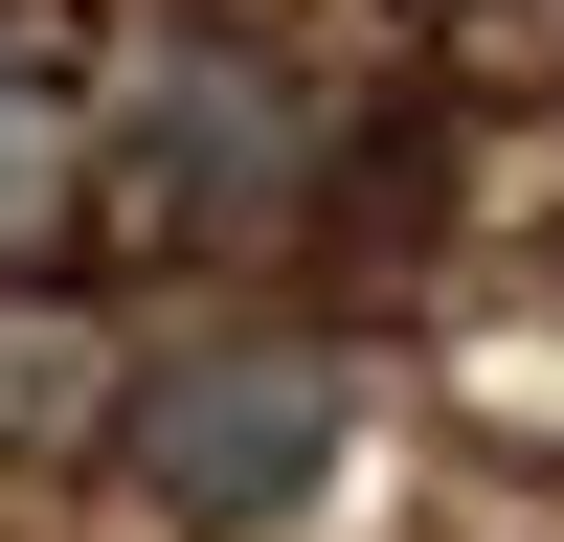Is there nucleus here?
<instances>
[{"mask_svg": "<svg viewBox=\"0 0 564 542\" xmlns=\"http://www.w3.org/2000/svg\"><path fill=\"white\" fill-rule=\"evenodd\" d=\"M90 181H113V136H90V113H68V90H45V68H23V45H0V249H45V226H68V204H90Z\"/></svg>", "mask_w": 564, "mask_h": 542, "instance_id": "3", "label": "nucleus"}, {"mask_svg": "<svg viewBox=\"0 0 564 542\" xmlns=\"http://www.w3.org/2000/svg\"><path fill=\"white\" fill-rule=\"evenodd\" d=\"M339 430H361L339 339H159V361L113 384V475L159 497L181 542H249V520H294V497L339 475Z\"/></svg>", "mask_w": 564, "mask_h": 542, "instance_id": "1", "label": "nucleus"}, {"mask_svg": "<svg viewBox=\"0 0 564 542\" xmlns=\"http://www.w3.org/2000/svg\"><path fill=\"white\" fill-rule=\"evenodd\" d=\"M294 181H316V113H294V68H249V45H159V68L113 90V204L181 226V249H271Z\"/></svg>", "mask_w": 564, "mask_h": 542, "instance_id": "2", "label": "nucleus"}]
</instances>
